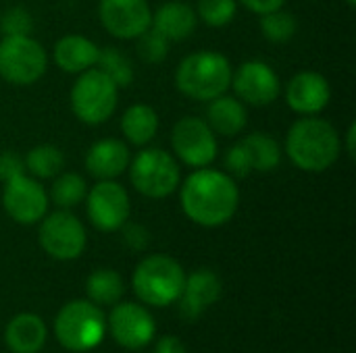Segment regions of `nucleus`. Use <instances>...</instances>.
Returning <instances> with one entry per match:
<instances>
[{"mask_svg": "<svg viewBox=\"0 0 356 353\" xmlns=\"http://www.w3.org/2000/svg\"><path fill=\"white\" fill-rule=\"evenodd\" d=\"M71 110L83 125L106 123L119 102V87L100 69H88L79 73L71 87Z\"/></svg>", "mask_w": 356, "mask_h": 353, "instance_id": "7", "label": "nucleus"}, {"mask_svg": "<svg viewBox=\"0 0 356 353\" xmlns=\"http://www.w3.org/2000/svg\"><path fill=\"white\" fill-rule=\"evenodd\" d=\"M154 353H188V350L181 343V339H177V337H163V339H159Z\"/></svg>", "mask_w": 356, "mask_h": 353, "instance_id": "37", "label": "nucleus"}, {"mask_svg": "<svg viewBox=\"0 0 356 353\" xmlns=\"http://www.w3.org/2000/svg\"><path fill=\"white\" fill-rule=\"evenodd\" d=\"M4 339L13 353H38L46 343V325L35 314H19L8 322Z\"/></svg>", "mask_w": 356, "mask_h": 353, "instance_id": "22", "label": "nucleus"}, {"mask_svg": "<svg viewBox=\"0 0 356 353\" xmlns=\"http://www.w3.org/2000/svg\"><path fill=\"white\" fill-rule=\"evenodd\" d=\"M96 67L104 75H108L117 87H129L134 83V77H136L134 64L119 48H113V46L100 48Z\"/></svg>", "mask_w": 356, "mask_h": 353, "instance_id": "28", "label": "nucleus"}, {"mask_svg": "<svg viewBox=\"0 0 356 353\" xmlns=\"http://www.w3.org/2000/svg\"><path fill=\"white\" fill-rule=\"evenodd\" d=\"M131 154L127 144H123V139L117 137H106V139H98L96 144L90 146V150L86 152V171L98 179H117L119 175H123L129 166Z\"/></svg>", "mask_w": 356, "mask_h": 353, "instance_id": "18", "label": "nucleus"}, {"mask_svg": "<svg viewBox=\"0 0 356 353\" xmlns=\"http://www.w3.org/2000/svg\"><path fill=\"white\" fill-rule=\"evenodd\" d=\"M173 154L190 169H204L217 158L219 144L213 129L200 117H181L171 131Z\"/></svg>", "mask_w": 356, "mask_h": 353, "instance_id": "10", "label": "nucleus"}, {"mask_svg": "<svg viewBox=\"0 0 356 353\" xmlns=\"http://www.w3.org/2000/svg\"><path fill=\"white\" fill-rule=\"evenodd\" d=\"M240 144L246 148L248 156H250V164L252 171L257 173H269L275 171L282 162V148L280 144L265 131H254L250 135H246L244 139H240Z\"/></svg>", "mask_w": 356, "mask_h": 353, "instance_id": "24", "label": "nucleus"}, {"mask_svg": "<svg viewBox=\"0 0 356 353\" xmlns=\"http://www.w3.org/2000/svg\"><path fill=\"white\" fill-rule=\"evenodd\" d=\"M232 62L215 50H198L188 54L175 71L177 89L196 102H211L223 96L232 83Z\"/></svg>", "mask_w": 356, "mask_h": 353, "instance_id": "3", "label": "nucleus"}, {"mask_svg": "<svg viewBox=\"0 0 356 353\" xmlns=\"http://www.w3.org/2000/svg\"><path fill=\"white\" fill-rule=\"evenodd\" d=\"M346 154L355 160L356 156V123L348 125V131H346Z\"/></svg>", "mask_w": 356, "mask_h": 353, "instance_id": "38", "label": "nucleus"}, {"mask_svg": "<svg viewBox=\"0 0 356 353\" xmlns=\"http://www.w3.org/2000/svg\"><path fill=\"white\" fill-rule=\"evenodd\" d=\"M23 162L33 179H54L65 169V154L52 144H40L25 154Z\"/></svg>", "mask_w": 356, "mask_h": 353, "instance_id": "26", "label": "nucleus"}, {"mask_svg": "<svg viewBox=\"0 0 356 353\" xmlns=\"http://www.w3.org/2000/svg\"><path fill=\"white\" fill-rule=\"evenodd\" d=\"M123 137L134 146H146L159 131V114L150 104H131L121 119Z\"/></svg>", "mask_w": 356, "mask_h": 353, "instance_id": "23", "label": "nucleus"}, {"mask_svg": "<svg viewBox=\"0 0 356 353\" xmlns=\"http://www.w3.org/2000/svg\"><path fill=\"white\" fill-rule=\"evenodd\" d=\"M342 152L336 127L315 117L298 119L286 133V154L290 162L305 173H323L332 169Z\"/></svg>", "mask_w": 356, "mask_h": 353, "instance_id": "2", "label": "nucleus"}, {"mask_svg": "<svg viewBox=\"0 0 356 353\" xmlns=\"http://www.w3.org/2000/svg\"><path fill=\"white\" fill-rule=\"evenodd\" d=\"M54 335L69 352L83 353L96 350L106 335V318L102 310L86 300L69 302L54 318Z\"/></svg>", "mask_w": 356, "mask_h": 353, "instance_id": "5", "label": "nucleus"}, {"mask_svg": "<svg viewBox=\"0 0 356 353\" xmlns=\"http://www.w3.org/2000/svg\"><path fill=\"white\" fill-rule=\"evenodd\" d=\"M21 175H25V162H23V158L17 152H13V150L2 152L0 154V181L6 183V181L17 179Z\"/></svg>", "mask_w": 356, "mask_h": 353, "instance_id": "34", "label": "nucleus"}, {"mask_svg": "<svg viewBox=\"0 0 356 353\" xmlns=\"http://www.w3.org/2000/svg\"><path fill=\"white\" fill-rule=\"evenodd\" d=\"M186 283V273L177 260L167 254H152L144 258L131 277V285L140 302L146 306L165 308L179 300Z\"/></svg>", "mask_w": 356, "mask_h": 353, "instance_id": "4", "label": "nucleus"}, {"mask_svg": "<svg viewBox=\"0 0 356 353\" xmlns=\"http://www.w3.org/2000/svg\"><path fill=\"white\" fill-rule=\"evenodd\" d=\"M207 125L213 129L215 135L223 137H236L244 131L248 123V112L244 102H240L234 96H217L207 106Z\"/></svg>", "mask_w": 356, "mask_h": 353, "instance_id": "21", "label": "nucleus"}, {"mask_svg": "<svg viewBox=\"0 0 356 353\" xmlns=\"http://www.w3.org/2000/svg\"><path fill=\"white\" fill-rule=\"evenodd\" d=\"M330 100V81L317 71H300L286 85V102L296 114L315 117L327 108Z\"/></svg>", "mask_w": 356, "mask_h": 353, "instance_id": "16", "label": "nucleus"}, {"mask_svg": "<svg viewBox=\"0 0 356 353\" xmlns=\"http://www.w3.org/2000/svg\"><path fill=\"white\" fill-rule=\"evenodd\" d=\"M38 241L50 258L69 262L83 254L88 235L83 223L73 212L60 208L52 214L46 212L40 223Z\"/></svg>", "mask_w": 356, "mask_h": 353, "instance_id": "9", "label": "nucleus"}, {"mask_svg": "<svg viewBox=\"0 0 356 353\" xmlns=\"http://www.w3.org/2000/svg\"><path fill=\"white\" fill-rule=\"evenodd\" d=\"M196 23H198V17L190 4L179 2V0H169L161 4L156 12H152L150 27L163 33L169 42H184L186 37L194 33Z\"/></svg>", "mask_w": 356, "mask_h": 353, "instance_id": "20", "label": "nucleus"}, {"mask_svg": "<svg viewBox=\"0 0 356 353\" xmlns=\"http://www.w3.org/2000/svg\"><path fill=\"white\" fill-rule=\"evenodd\" d=\"M98 17L102 27L119 40H136L152 23L148 0H100Z\"/></svg>", "mask_w": 356, "mask_h": 353, "instance_id": "14", "label": "nucleus"}, {"mask_svg": "<svg viewBox=\"0 0 356 353\" xmlns=\"http://www.w3.org/2000/svg\"><path fill=\"white\" fill-rule=\"evenodd\" d=\"M129 181L138 193L150 200H165L177 191L181 171L173 154L161 148H146L129 160Z\"/></svg>", "mask_w": 356, "mask_h": 353, "instance_id": "6", "label": "nucleus"}, {"mask_svg": "<svg viewBox=\"0 0 356 353\" xmlns=\"http://www.w3.org/2000/svg\"><path fill=\"white\" fill-rule=\"evenodd\" d=\"M86 196H88V183L77 173H58L52 179V185L48 191V200L54 202L63 210L75 208L77 204L86 200Z\"/></svg>", "mask_w": 356, "mask_h": 353, "instance_id": "27", "label": "nucleus"}, {"mask_svg": "<svg viewBox=\"0 0 356 353\" xmlns=\"http://www.w3.org/2000/svg\"><path fill=\"white\" fill-rule=\"evenodd\" d=\"M177 189L184 214L207 229L229 223L240 206V189L234 177L217 169H194Z\"/></svg>", "mask_w": 356, "mask_h": 353, "instance_id": "1", "label": "nucleus"}, {"mask_svg": "<svg viewBox=\"0 0 356 353\" xmlns=\"http://www.w3.org/2000/svg\"><path fill=\"white\" fill-rule=\"evenodd\" d=\"M48 54L31 35H4L0 40V77L13 85H31L44 77Z\"/></svg>", "mask_w": 356, "mask_h": 353, "instance_id": "8", "label": "nucleus"}, {"mask_svg": "<svg viewBox=\"0 0 356 353\" xmlns=\"http://www.w3.org/2000/svg\"><path fill=\"white\" fill-rule=\"evenodd\" d=\"M119 231H123V243L134 250V252H140L148 246L150 241V233L146 231V227L142 225H136V223H125Z\"/></svg>", "mask_w": 356, "mask_h": 353, "instance_id": "35", "label": "nucleus"}, {"mask_svg": "<svg viewBox=\"0 0 356 353\" xmlns=\"http://www.w3.org/2000/svg\"><path fill=\"white\" fill-rule=\"evenodd\" d=\"M344 2H346L348 6H356V0H344Z\"/></svg>", "mask_w": 356, "mask_h": 353, "instance_id": "39", "label": "nucleus"}, {"mask_svg": "<svg viewBox=\"0 0 356 353\" xmlns=\"http://www.w3.org/2000/svg\"><path fill=\"white\" fill-rule=\"evenodd\" d=\"M236 2L254 15H267L271 10L284 8V4H286V0H236Z\"/></svg>", "mask_w": 356, "mask_h": 353, "instance_id": "36", "label": "nucleus"}, {"mask_svg": "<svg viewBox=\"0 0 356 353\" xmlns=\"http://www.w3.org/2000/svg\"><path fill=\"white\" fill-rule=\"evenodd\" d=\"M261 31L267 42L273 44H286L290 42L298 31V21L292 12L277 8L267 15H261Z\"/></svg>", "mask_w": 356, "mask_h": 353, "instance_id": "29", "label": "nucleus"}, {"mask_svg": "<svg viewBox=\"0 0 356 353\" xmlns=\"http://www.w3.org/2000/svg\"><path fill=\"white\" fill-rule=\"evenodd\" d=\"M86 291L96 306H113L123 298L125 283L113 268H98L86 281Z\"/></svg>", "mask_w": 356, "mask_h": 353, "instance_id": "25", "label": "nucleus"}, {"mask_svg": "<svg viewBox=\"0 0 356 353\" xmlns=\"http://www.w3.org/2000/svg\"><path fill=\"white\" fill-rule=\"evenodd\" d=\"M108 331L121 347L142 350L154 339L156 325L144 306L125 302L113 308L108 316Z\"/></svg>", "mask_w": 356, "mask_h": 353, "instance_id": "15", "label": "nucleus"}, {"mask_svg": "<svg viewBox=\"0 0 356 353\" xmlns=\"http://www.w3.org/2000/svg\"><path fill=\"white\" fill-rule=\"evenodd\" d=\"M0 31L2 35H31L33 31V17L23 6H13L2 12L0 17Z\"/></svg>", "mask_w": 356, "mask_h": 353, "instance_id": "32", "label": "nucleus"}, {"mask_svg": "<svg viewBox=\"0 0 356 353\" xmlns=\"http://www.w3.org/2000/svg\"><path fill=\"white\" fill-rule=\"evenodd\" d=\"M98 52H100V48L86 35L69 33V35H63L54 44L52 58L60 71H65L69 75H79V73L96 67Z\"/></svg>", "mask_w": 356, "mask_h": 353, "instance_id": "19", "label": "nucleus"}, {"mask_svg": "<svg viewBox=\"0 0 356 353\" xmlns=\"http://www.w3.org/2000/svg\"><path fill=\"white\" fill-rule=\"evenodd\" d=\"M225 169L229 177H238L244 179L252 173V164H250V156L246 152V148L242 144H236L227 150L225 154Z\"/></svg>", "mask_w": 356, "mask_h": 353, "instance_id": "33", "label": "nucleus"}, {"mask_svg": "<svg viewBox=\"0 0 356 353\" xmlns=\"http://www.w3.org/2000/svg\"><path fill=\"white\" fill-rule=\"evenodd\" d=\"M48 191L38 179L21 175L4 183L2 206L6 214L19 225H35L48 212Z\"/></svg>", "mask_w": 356, "mask_h": 353, "instance_id": "13", "label": "nucleus"}, {"mask_svg": "<svg viewBox=\"0 0 356 353\" xmlns=\"http://www.w3.org/2000/svg\"><path fill=\"white\" fill-rule=\"evenodd\" d=\"M223 293V285L221 279L209 270V268H200L196 273H192L190 277H186L184 283V291L179 295V310L184 318H198L209 306H213Z\"/></svg>", "mask_w": 356, "mask_h": 353, "instance_id": "17", "label": "nucleus"}, {"mask_svg": "<svg viewBox=\"0 0 356 353\" xmlns=\"http://www.w3.org/2000/svg\"><path fill=\"white\" fill-rule=\"evenodd\" d=\"M136 40H138L136 50H138V54H140V58H142L144 62L154 64V62H163V60L167 58L171 42H169L163 33H159L154 27H148V29H146L144 33H140Z\"/></svg>", "mask_w": 356, "mask_h": 353, "instance_id": "31", "label": "nucleus"}, {"mask_svg": "<svg viewBox=\"0 0 356 353\" xmlns=\"http://www.w3.org/2000/svg\"><path fill=\"white\" fill-rule=\"evenodd\" d=\"M83 202L90 223L102 233H115L129 221V193L115 179L98 181L92 189H88Z\"/></svg>", "mask_w": 356, "mask_h": 353, "instance_id": "11", "label": "nucleus"}, {"mask_svg": "<svg viewBox=\"0 0 356 353\" xmlns=\"http://www.w3.org/2000/svg\"><path fill=\"white\" fill-rule=\"evenodd\" d=\"M238 2L236 0H198L196 17L211 27H225L236 19Z\"/></svg>", "mask_w": 356, "mask_h": 353, "instance_id": "30", "label": "nucleus"}, {"mask_svg": "<svg viewBox=\"0 0 356 353\" xmlns=\"http://www.w3.org/2000/svg\"><path fill=\"white\" fill-rule=\"evenodd\" d=\"M229 87L238 100L250 106H269L282 94V81L271 64L263 60H246L232 71Z\"/></svg>", "mask_w": 356, "mask_h": 353, "instance_id": "12", "label": "nucleus"}]
</instances>
